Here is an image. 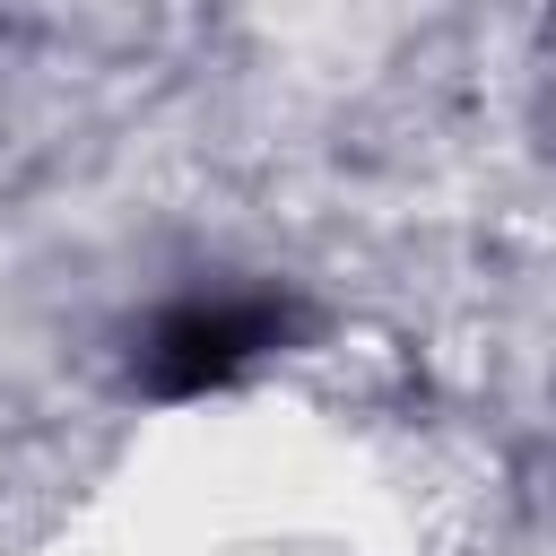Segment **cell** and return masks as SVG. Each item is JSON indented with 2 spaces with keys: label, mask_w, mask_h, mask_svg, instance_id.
I'll return each mask as SVG.
<instances>
[{
  "label": "cell",
  "mask_w": 556,
  "mask_h": 556,
  "mask_svg": "<svg viewBox=\"0 0 556 556\" xmlns=\"http://www.w3.org/2000/svg\"><path fill=\"white\" fill-rule=\"evenodd\" d=\"M278 339V304H182V313H165L156 321V339H148V391H208V382H226V374H243L261 348Z\"/></svg>",
  "instance_id": "1"
}]
</instances>
